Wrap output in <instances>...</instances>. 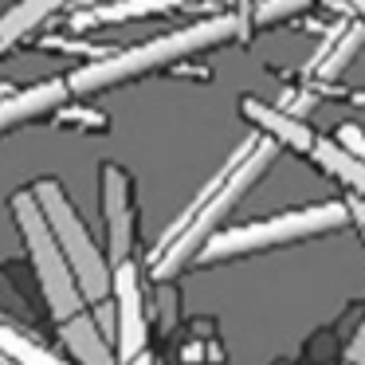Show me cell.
<instances>
[{"label":"cell","instance_id":"6da1fadb","mask_svg":"<svg viewBox=\"0 0 365 365\" xmlns=\"http://www.w3.org/2000/svg\"><path fill=\"white\" fill-rule=\"evenodd\" d=\"M279 150H283V145L263 138V134H255V130L236 145V153L208 177V185L189 200V208H185V212L161 232L158 244H153L150 275L158 279V283H169L177 271L197 263L200 247H205L216 232H224V220L232 216V208L267 177V169L275 165Z\"/></svg>","mask_w":365,"mask_h":365},{"label":"cell","instance_id":"7a4b0ae2","mask_svg":"<svg viewBox=\"0 0 365 365\" xmlns=\"http://www.w3.org/2000/svg\"><path fill=\"white\" fill-rule=\"evenodd\" d=\"M228 40H244V20L240 12H220V16H205L189 28H177L169 36H158L150 43H138V48L114 51V56L91 59V63L75 67L67 75L71 83V95H98V91L122 87L130 79H142L150 71H161V67H173L181 59L197 56V51L220 48Z\"/></svg>","mask_w":365,"mask_h":365},{"label":"cell","instance_id":"3957f363","mask_svg":"<svg viewBox=\"0 0 365 365\" xmlns=\"http://www.w3.org/2000/svg\"><path fill=\"white\" fill-rule=\"evenodd\" d=\"M32 192L36 200H40L43 216H48L51 232H56L59 247H63L67 263H71L75 279H79L83 294H87L91 310H95L98 326H103V334H114V267L110 259L103 255V247L95 244V236H91V228L83 224V216L75 212V205L67 200L63 185L56 181V177H40V181H32Z\"/></svg>","mask_w":365,"mask_h":365},{"label":"cell","instance_id":"277c9868","mask_svg":"<svg viewBox=\"0 0 365 365\" xmlns=\"http://www.w3.org/2000/svg\"><path fill=\"white\" fill-rule=\"evenodd\" d=\"M349 224V208L346 200H322V205H302V208H287L275 212L267 220H247V224H232V228L216 232L205 247H200L197 263H224V259H244L255 252H275L287 244H302V240L326 236V232H341Z\"/></svg>","mask_w":365,"mask_h":365},{"label":"cell","instance_id":"5b68a950","mask_svg":"<svg viewBox=\"0 0 365 365\" xmlns=\"http://www.w3.org/2000/svg\"><path fill=\"white\" fill-rule=\"evenodd\" d=\"M12 208V220H16V232L24 240V252H28V263H32V275H36V287H40L43 302H48V314L59 322L67 318H79L91 310L87 294H83L79 279H75L71 263H67L63 247H59L56 232H51L48 216H43L40 200H36L32 185L20 192H12L9 200Z\"/></svg>","mask_w":365,"mask_h":365},{"label":"cell","instance_id":"8992f818","mask_svg":"<svg viewBox=\"0 0 365 365\" xmlns=\"http://www.w3.org/2000/svg\"><path fill=\"white\" fill-rule=\"evenodd\" d=\"M98 208H103V228H106V259L110 267L134 259V181L118 161H103L98 169Z\"/></svg>","mask_w":365,"mask_h":365},{"label":"cell","instance_id":"52a82bcc","mask_svg":"<svg viewBox=\"0 0 365 365\" xmlns=\"http://www.w3.org/2000/svg\"><path fill=\"white\" fill-rule=\"evenodd\" d=\"M114 341H118V361H134L150 346V314H145V294L138 263L126 259L114 267Z\"/></svg>","mask_w":365,"mask_h":365},{"label":"cell","instance_id":"ba28073f","mask_svg":"<svg viewBox=\"0 0 365 365\" xmlns=\"http://www.w3.org/2000/svg\"><path fill=\"white\" fill-rule=\"evenodd\" d=\"M71 83L67 79H43L28 91H16L12 98L0 103V138L12 134V130L28 126L36 118H51L63 103H71Z\"/></svg>","mask_w":365,"mask_h":365},{"label":"cell","instance_id":"9c48e42d","mask_svg":"<svg viewBox=\"0 0 365 365\" xmlns=\"http://www.w3.org/2000/svg\"><path fill=\"white\" fill-rule=\"evenodd\" d=\"M240 114L255 126V134L279 142L283 150H294V153H307V158H310V150H314V142H318V134L307 126V118H294V114L279 110V106L259 103L255 95H244Z\"/></svg>","mask_w":365,"mask_h":365},{"label":"cell","instance_id":"30bf717a","mask_svg":"<svg viewBox=\"0 0 365 365\" xmlns=\"http://www.w3.org/2000/svg\"><path fill=\"white\" fill-rule=\"evenodd\" d=\"M361 48H365V20H357V16L341 20V24L334 28V36H326V43L318 48V56L307 63V79H314L318 87L338 83Z\"/></svg>","mask_w":365,"mask_h":365},{"label":"cell","instance_id":"8fae6325","mask_svg":"<svg viewBox=\"0 0 365 365\" xmlns=\"http://www.w3.org/2000/svg\"><path fill=\"white\" fill-rule=\"evenodd\" d=\"M189 4L192 0H106V4H95V9L71 12V28L75 32H87V28H103V24H130V20L189 9Z\"/></svg>","mask_w":365,"mask_h":365},{"label":"cell","instance_id":"7c38bea8","mask_svg":"<svg viewBox=\"0 0 365 365\" xmlns=\"http://www.w3.org/2000/svg\"><path fill=\"white\" fill-rule=\"evenodd\" d=\"M59 341H63L67 354H71L79 365H122V361H118V349L106 346L103 326H98L95 310H87V314H79V318H67V322H59Z\"/></svg>","mask_w":365,"mask_h":365},{"label":"cell","instance_id":"4fadbf2b","mask_svg":"<svg viewBox=\"0 0 365 365\" xmlns=\"http://www.w3.org/2000/svg\"><path fill=\"white\" fill-rule=\"evenodd\" d=\"M71 0H16L4 16H0V56L9 48H16L36 24H43L48 16H56L59 9H67Z\"/></svg>","mask_w":365,"mask_h":365},{"label":"cell","instance_id":"5bb4252c","mask_svg":"<svg viewBox=\"0 0 365 365\" xmlns=\"http://www.w3.org/2000/svg\"><path fill=\"white\" fill-rule=\"evenodd\" d=\"M310 161H314L326 177H334L338 185H346V192L365 197V161L354 158L349 150H341L334 138H330V142H326V138H318L314 150H310Z\"/></svg>","mask_w":365,"mask_h":365},{"label":"cell","instance_id":"9a60e30c","mask_svg":"<svg viewBox=\"0 0 365 365\" xmlns=\"http://www.w3.org/2000/svg\"><path fill=\"white\" fill-rule=\"evenodd\" d=\"M0 354L9 357L12 365H79L75 357H63L56 349H48L43 341H36L28 330H20L12 318L0 322Z\"/></svg>","mask_w":365,"mask_h":365},{"label":"cell","instance_id":"2e32d148","mask_svg":"<svg viewBox=\"0 0 365 365\" xmlns=\"http://www.w3.org/2000/svg\"><path fill=\"white\" fill-rule=\"evenodd\" d=\"M51 122H56V126L87 130V134H106V130H110V118H106L103 110H95V106H71V103L59 106V110L51 114Z\"/></svg>","mask_w":365,"mask_h":365},{"label":"cell","instance_id":"e0dca14e","mask_svg":"<svg viewBox=\"0 0 365 365\" xmlns=\"http://www.w3.org/2000/svg\"><path fill=\"white\" fill-rule=\"evenodd\" d=\"M314 9V0H255V12H252V24L255 28H271L279 20H291L299 12Z\"/></svg>","mask_w":365,"mask_h":365},{"label":"cell","instance_id":"ac0fdd59","mask_svg":"<svg viewBox=\"0 0 365 365\" xmlns=\"http://www.w3.org/2000/svg\"><path fill=\"white\" fill-rule=\"evenodd\" d=\"M40 48H43V51H63V56H79L83 63H91V59H103V56H114V51H103V48H95V43H83V40H67V36H43Z\"/></svg>","mask_w":365,"mask_h":365},{"label":"cell","instance_id":"d6986e66","mask_svg":"<svg viewBox=\"0 0 365 365\" xmlns=\"http://www.w3.org/2000/svg\"><path fill=\"white\" fill-rule=\"evenodd\" d=\"M318 106V91L310 87H294V91H283V98H279V110L294 114V118H307L310 110Z\"/></svg>","mask_w":365,"mask_h":365},{"label":"cell","instance_id":"ffe728a7","mask_svg":"<svg viewBox=\"0 0 365 365\" xmlns=\"http://www.w3.org/2000/svg\"><path fill=\"white\" fill-rule=\"evenodd\" d=\"M177 302H181V299H177V287L173 283H158V326L165 334L177 326V310H181Z\"/></svg>","mask_w":365,"mask_h":365},{"label":"cell","instance_id":"44dd1931","mask_svg":"<svg viewBox=\"0 0 365 365\" xmlns=\"http://www.w3.org/2000/svg\"><path fill=\"white\" fill-rule=\"evenodd\" d=\"M334 142H338L341 150H349L354 158H361V161H365V130L357 126V122H341L338 134H334Z\"/></svg>","mask_w":365,"mask_h":365},{"label":"cell","instance_id":"7402d4cb","mask_svg":"<svg viewBox=\"0 0 365 365\" xmlns=\"http://www.w3.org/2000/svg\"><path fill=\"white\" fill-rule=\"evenodd\" d=\"M346 365H365V318L354 330V338L346 341Z\"/></svg>","mask_w":365,"mask_h":365},{"label":"cell","instance_id":"603a6c76","mask_svg":"<svg viewBox=\"0 0 365 365\" xmlns=\"http://www.w3.org/2000/svg\"><path fill=\"white\" fill-rule=\"evenodd\" d=\"M346 208H349V224H357V228H361V224H365V197L346 192Z\"/></svg>","mask_w":365,"mask_h":365},{"label":"cell","instance_id":"cb8c5ba5","mask_svg":"<svg viewBox=\"0 0 365 365\" xmlns=\"http://www.w3.org/2000/svg\"><path fill=\"white\" fill-rule=\"evenodd\" d=\"M181 357H185V365H205V346H200V338H197V341H189Z\"/></svg>","mask_w":365,"mask_h":365},{"label":"cell","instance_id":"d4e9b609","mask_svg":"<svg viewBox=\"0 0 365 365\" xmlns=\"http://www.w3.org/2000/svg\"><path fill=\"white\" fill-rule=\"evenodd\" d=\"M12 95H16V87H12V83H4V79H0V103H4V98H12Z\"/></svg>","mask_w":365,"mask_h":365},{"label":"cell","instance_id":"484cf974","mask_svg":"<svg viewBox=\"0 0 365 365\" xmlns=\"http://www.w3.org/2000/svg\"><path fill=\"white\" fill-rule=\"evenodd\" d=\"M126 365H153V357H150V349H145L142 357H134V361H126Z\"/></svg>","mask_w":365,"mask_h":365},{"label":"cell","instance_id":"4316f807","mask_svg":"<svg viewBox=\"0 0 365 365\" xmlns=\"http://www.w3.org/2000/svg\"><path fill=\"white\" fill-rule=\"evenodd\" d=\"M79 9H95V4H106V0H75Z\"/></svg>","mask_w":365,"mask_h":365},{"label":"cell","instance_id":"83f0119b","mask_svg":"<svg viewBox=\"0 0 365 365\" xmlns=\"http://www.w3.org/2000/svg\"><path fill=\"white\" fill-rule=\"evenodd\" d=\"M357 232H361V240H365V224H361V228H357Z\"/></svg>","mask_w":365,"mask_h":365},{"label":"cell","instance_id":"f1b7e54d","mask_svg":"<svg viewBox=\"0 0 365 365\" xmlns=\"http://www.w3.org/2000/svg\"><path fill=\"white\" fill-rule=\"evenodd\" d=\"M0 365H4V357H0Z\"/></svg>","mask_w":365,"mask_h":365}]
</instances>
